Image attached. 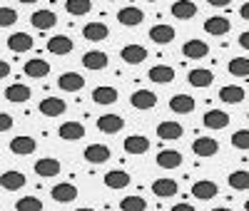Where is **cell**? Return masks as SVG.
<instances>
[{
  "label": "cell",
  "instance_id": "1f68e13d",
  "mask_svg": "<svg viewBox=\"0 0 249 211\" xmlns=\"http://www.w3.org/2000/svg\"><path fill=\"white\" fill-rule=\"evenodd\" d=\"M30 95H33L30 87H28V84H20V82L5 87V99H8V102H15V104H18V102H28Z\"/></svg>",
  "mask_w": 249,
  "mask_h": 211
},
{
  "label": "cell",
  "instance_id": "b9f144b4",
  "mask_svg": "<svg viewBox=\"0 0 249 211\" xmlns=\"http://www.w3.org/2000/svg\"><path fill=\"white\" fill-rule=\"evenodd\" d=\"M232 146H237V149H249V130H237L232 134Z\"/></svg>",
  "mask_w": 249,
  "mask_h": 211
},
{
  "label": "cell",
  "instance_id": "e0dca14e",
  "mask_svg": "<svg viewBox=\"0 0 249 211\" xmlns=\"http://www.w3.org/2000/svg\"><path fill=\"white\" fill-rule=\"evenodd\" d=\"M48 52L50 55H70L72 52V40L68 35H55L48 40Z\"/></svg>",
  "mask_w": 249,
  "mask_h": 211
},
{
  "label": "cell",
  "instance_id": "d6986e66",
  "mask_svg": "<svg viewBox=\"0 0 249 211\" xmlns=\"http://www.w3.org/2000/svg\"><path fill=\"white\" fill-rule=\"evenodd\" d=\"M170 110L177 112V114H190V112H195V97L184 95V92L175 95V97L170 99Z\"/></svg>",
  "mask_w": 249,
  "mask_h": 211
},
{
  "label": "cell",
  "instance_id": "4fadbf2b",
  "mask_svg": "<svg viewBox=\"0 0 249 211\" xmlns=\"http://www.w3.org/2000/svg\"><path fill=\"white\" fill-rule=\"evenodd\" d=\"M65 110H68L65 99H57V97H45L40 102V112L45 117H60V114H65Z\"/></svg>",
  "mask_w": 249,
  "mask_h": 211
},
{
  "label": "cell",
  "instance_id": "83f0119b",
  "mask_svg": "<svg viewBox=\"0 0 249 211\" xmlns=\"http://www.w3.org/2000/svg\"><path fill=\"white\" fill-rule=\"evenodd\" d=\"M82 65H85L88 70H105L107 67V55L105 52H100V50H90L82 55Z\"/></svg>",
  "mask_w": 249,
  "mask_h": 211
},
{
  "label": "cell",
  "instance_id": "484cf974",
  "mask_svg": "<svg viewBox=\"0 0 249 211\" xmlns=\"http://www.w3.org/2000/svg\"><path fill=\"white\" fill-rule=\"evenodd\" d=\"M147 80H152L155 84H170L175 80V70L170 65H155V67H150Z\"/></svg>",
  "mask_w": 249,
  "mask_h": 211
},
{
  "label": "cell",
  "instance_id": "f5cc1de1",
  "mask_svg": "<svg viewBox=\"0 0 249 211\" xmlns=\"http://www.w3.org/2000/svg\"><path fill=\"white\" fill-rule=\"evenodd\" d=\"M244 211H249V199H247V204H244Z\"/></svg>",
  "mask_w": 249,
  "mask_h": 211
},
{
  "label": "cell",
  "instance_id": "f35d334b",
  "mask_svg": "<svg viewBox=\"0 0 249 211\" xmlns=\"http://www.w3.org/2000/svg\"><path fill=\"white\" fill-rule=\"evenodd\" d=\"M65 10H68L70 15H88V13L92 10V3H90V0H68Z\"/></svg>",
  "mask_w": 249,
  "mask_h": 211
},
{
  "label": "cell",
  "instance_id": "816d5d0a",
  "mask_svg": "<svg viewBox=\"0 0 249 211\" xmlns=\"http://www.w3.org/2000/svg\"><path fill=\"white\" fill-rule=\"evenodd\" d=\"M75 211H95V209H75Z\"/></svg>",
  "mask_w": 249,
  "mask_h": 211
},
{
  "label": "cell",
  "instance_id": "30bf717a",
  "mask_svg": "<svg viewBox=\"0 0 249 211\" xmlns=\"http://www.w3.org/2000/svg\"><path fill=\"white\" fill-rule=\"evenodd\" d=\"M30 23H33L35 30H50V28H55L57 17H55L53 10H35V13L30 15Z\"/></svg>",
  "mask_w": 249,
  "mask_h": 211
},
{
  "label": "cell",
  "instance_id": "74e56055",
  "mask_svg": "<svg viewBox=\"0 0 249 211\" xmlns=\"http://www.w3.org/2000/svg\"><path fill=\"white\" fill-rule=\"evenodd\" d=\"M230 186L237 189V192H244V189H249V172H244V169H237V172L230 174Z\"/></svg>",
  "mask_w": 249,
  "mask_h": 211
},
{
  "label": "cell",
  "instance_id": "4316f807",
  "mask_svg": "<svg viewBox=\"0 0 249 211\" xmlns=\"http://www.w3.org/2000/svg\"><path fill=\"white\" fill-rule=\"evenodd\" d=\"M187 82H190L192 87H210V84L214 82V75H212V70L197 67V70H190V75H187Z\"/></svg>",
  "mask_w": 249,
  "mask_h": 211
},
{
  "label": "cell",
  "instance_id": "f1b7e54d",
  "mask_svg": "<svg viewBox=\"0 0 249 211\" xmlns=\"http://www.w3.org/2000/svg\"><path fill=\"white\" fill-rule=\"evenodd\" d=\"M147 149H150V139L142 134H130L124 139V152L127 154H144Z\"/></svg>",
  "mask_w": 249,
  "mask_h": 211
},
{
  "label": "cell",
  "instance_id": "ba28073f",
  "mask_svg": "<svg viewBox=\"0 0 249 211\" xmlns=\"http://www.w3.org/2000/svg\"><path fill=\"white\" fill-rule=\"evenodd\" d=\"M130 104H132L135 110H152L155 104H157V95L150 92V90H137V92H132Z\"/></svg>",
  "mask_w": 249,
  "mask_h": 211
},
{
  "label": "cell",
  "instance_id": "d590c367",
  "mask_svg": "<svg viewBox=\"0 0 249 211\" xmlns=\"http://www.w3.org/2000/svg\"><path fill=\"white\" fill-rule=\"evenodd\" d=\"M127 184H130V174H127V172L112 169V172L105 174V186H107V189H124Z\"/></svg>",
  "mask_w": 249,
  "mask_h": 211
},
{
  "label": "cell",
  "instance_id": "f6af8a7d",
  "mask_svg": "<svg viewBox=\"0 0 249 211\" xmlns=\"http://www.w3.org/2000/svg\"><path fill=\"white\" fill-rule=\"evenodd\" d=\"M170 211H197V209H195L192 204H175Z\"/></svg>",
  "mask_w": 249,
  "mask_h": 211
},
{
  "label": "cell",
  "instance_id": "52a82bcc",
  "mask_svg": "<svg viewBox=\"0 0 249 211\" xmlns=\"http://www.w3.org/2000/svg\"><path fill=\"white\" fill-rule=\"evenodd\" d=\"M110 35L107 25L105 23H97V20H92V23H88L85 28H82V37H85L88 42H102Z\"/></svg>",
  "mask_w": 249,
  "mask_h": 211
},
{
  "label": "cell",
  "instance_id": "e575fe53",
  "mask_svg": "<svg viewBox=\"0 0 249 211\" xmlns=\"http://www.w3.org/2000/svg\"><path fill=\"white\" fill-rule=\"evenodd\" d=\"M92 102H97V104H115L117 102V90L115 87H107V84L95 87L92 90Z\"/></svg>",
  "mask_w": 249,
  "mask_h": 211
},
{
  "label": "cell",
  "instance_id": "ac0fdd59",
  "mask_svg": "<svg viewBox=\"0 0 249 211\" xmlns=\"http://www.w3.org/2000/svg\"><path fill=\"white\" fill-rule=\"evenodd\" d=\"M207 52H210V48H207L204 40H187L182 45V55L190 57V60H202Z\"/></svg>",
  "mask_w": 249,
  "mask_h": 211
},
{
  "label": "cell",
  "instance_id": "5bb4252c",
  "mask_svg": "<svg viewBox=\"0 0 249 211\" xmlns=\"http://www.w3.org/2000/svg\"><path fill=\"white\" fill-rule=\"evenodd\" d=\"M120 57L127 62V65H140V62L147 60V50H144L142 45H124L120 50Z\"/></svg>",
  "mask_w": 249,
  "mask_h": 211
},
{
  "label": "cell",
  "instance_id": "3957f363",
  "mask_svg": "<svg viewBox=\"0 0 249 211\" xmlns=\"http://www.w3.org/2000/svg\"><path fill=\"white\" fill-rule=\"evenodd\" d=\"M192 152H195L197 157L207 159V157H214V154L219 152V144H217V139H212V137H199V139L192 142Z\"/></svg>",
  "mask_w": 249,
  "mask_h": 211
},
{
  "label": "cell",
  "instance_id": "8992f818",
  "mask_svg": "<svg viewBox=\"0 0 249 211\" xmlns=\"http://www.w3.org/2000/svg\"><path fill=\"white\" fill-rule=\"evenodd\" d=\"M142 20H144V13L140 8H135V5H127V8H122L117 13V23L124 25V28H135V25L142 23Z\"/></svg>",
  "mask_w": 249,
  "mask_h": 211
},
{
  "label": "cell",
  "instance_id": "8fae6325",
  "mask_svg": "<svg viewBox=\"0 0 249 211\" xmlns=\"http://www.w3.org/2000/svg\"><path fill=\"white\" fill-rule=\"evenodd\" d=\"M82 157H85V162H90V164H105V162H110V146H105V144H90Z\"/></svg>",
  "mask_w": 249,
  "mask_h": 211
},
{
  "label": "cell",
  "instance_id": "7dc6e473",
  "mask_svg": "<svg viewBox=\"0 0 249 211\" xmlns=\"http://www.w3.org/2000/svg\"><path fill=\"white\" fill-rule=\"evenodd\" d=\"M8 75H10V65H8V62H5V60H3V62H0V77H3V80H5Z\"/></svg>",
  "mask_w": 249,
  "mask_h": 211
},
{
  "label": "cell",
  "instance_id": "6da1fadb",
  "mask_svg": "<svg viewBox=\"0 0 249 211\" xmlns=\"http://www.w3.org/2000/svg\"><path fill=\"white\" fill-rule=\"evenodd\" d=\"M217 194H219V186L214 181H210V179H199V181L192 184V196L199 199V201H210Z\"/></svg>",
  "mask_w": 249,
  "mask_h": 211
},
{
  "label": "cell",
  "instance_id": "ee69618b",
  "mask_svg": "<svg viewBox=\"0 0 249 211\" xmlns=\"http://www.w3.org/2000/svg\"><path fill=\"white\" fill-rule=\"evenodd\" d=\"M10 130H13V117L3 112V114H0V132L5 134V132H10Z\"/></svg>",
  "mask_w": 249,
  "mask_h": 211
},
{
  "label": "cell",
  "instance_id": "681fc988",
  "mask_svg": "<svg viewBox=\"0 0 249 211\" xmlns=\"http://www.w3.org/2000/svg\"><path fill=\"white\" fill-rule=\"evenodd\" d=\"M214 8H222V5H230V0H210Z\"/></svg>",
  "mask_w": 249,
  "mask_h": 211
},
{
  "label": "cell",
  "instance_id": "2e32d148",
  "mask_svg": "<svg viewBox=\"0 0 249 211\" xmlns=\"http://www.w3.org/2000/svg\"><path fill=\"white\" fill-rule=\"evenodd\" d=\"M60 139H65V142H77L85 137V127H82L80 122H65V124H60V130H57Z\"/></svg>",
  "mask_w": 249,
  "mask_h": 211
},
{
  "label": "cell",
  "instance_id": "d4e9b609",
  "mask_svg": "<svg viewBox=\"0 0 249 211\" xmlns=\"http://www.w3.org/2000/svg\"><path fill=\"white\" fill-rule=\"evenodd\" d=\"M150 40L157 42V45H170V42L175 40V28L172 25H155L150 28Z\"/></svg>",
  "mask_w": 249,
  "mask_h": 211
},
{
  "label": "cell",
  "instance_id": "cb8c5ba5",
  "mask_svg": "<svg viewBox=\"0 0 249 211\" xmlns=\"http://www.w3.org/2000/svg\"><path fill=\"white\" fill-rule=\"evenodd\" d=\"M177 192H179V186H177L175 179H157V181L152 184V194L160 196V199H170V196H175Z\"/></svg>",
  "mask_w": 249,
  "mask_h": 211
},
{
  "label": "cell",
  "instance_id": "5b68a950",
  "mask_svg": "<svg viewBox=\"0 0 249 211\" xmlns=\"http://www.w3.org/2000/svg\"><path fill=\"white\" fill-rule=\"evenodd\" d=\"M182 132H184V130H182V124H179V122H172V119H164V122L157 124V137L164 139V142H175V139H179Z\"/></svg>",
  "mask_w": 249,
  "mask_h": 211
},
{
  "label": "cell",
  "instance_id": "7c38bea8",
  "mask_svg": "<svg viewBox=\"0 0 249 211\" xmlns=\"http://www.w3.org/2000/svg\"><path fill=\"white\" fill-rule=\"evenodd\" d=\"M122 127H124V119L120 114H102L97 119V130L105 132V134H117Z\"/></svg>",
  "mask_w": 249,
  "mask_h": 211
},
{
  "label": "cell",
  "instance_id": "c3c4849f",
  "mask_svg": "<svg viewBox=\"0 0 249 211\" xmlns=\"http://www.w3.org/2000/svg\"><path fill=\"white\" fill-rule=\"evenodd\" d=\"M239 15H242V20H249V3H244L239 8Z\"/></svg>",
  "mask_w": 249,
  "mask_h": 211
},
{
  "label": "cell",
  "instance_id": "4dcf8cb0",
  "mask_svg": "<svg viewBox=\"0 0 249 211\" xmlns=\"http://www.w3.org/2000/svg\"><path fill=\"white\" fill-rule=\"evenodd\" d=\"M170 10H172V15H175L177 20H190V17L197 15V5L192 3V0H177Z\"/></svg>",
  "mask_w": 249,
  "mask_h": 211
},
{
  "label": "cell",
  "instance_id": "bcb514c9",
  "mask_svg": "<svg viewBox=\"0 0 249 211\" xmlns=\"http://www.w3.org/2000/svg\"><path fill=\"white\" fill-rule=\"evenodd\" d=\"M239 45H242L244 50H249V30H244V32L239 35Z\"/></svg>",
  "mask_w": 249,
  "mask_h": 211
},
{
  "label": "cell",
  "instance_id": "8d00e7d4",
  "mask_svg": "<svg viewBox=\"0 0 249 211\" xmlns=\"http://www.w3.org/2000/svg\"><path fill=\"white\" fill-rule=\"evenodd\" d=\"M230 75L232 77H249V57H234L230 60Z\"/></svg>",
  "mask_w": 249,
  "mask_h": 211
},
{
  "label": "cell",
  "instance_id": "44dd1931",
  "mask_svg": "<svg viewBox=\"0 0 249 211\" xmlns=\"http://www.w3.org/2000/svg\"><path fill=\"white\" fill-rule=\"evenodd\" d=\"M230 28H232V23L227 17H222V15H214L210 20H204V32L207 35H227Z\"/></svg>",
  "mask_w": 249,
  "mask_h": 211
},
{
  "label": "cell",
  "instance_id": "f546056e",
  "mask_svg": "<svg viewBox=\"0 0 249 211\" xmlns=\"http://www.w3.org/2000/svg\"><path fill=\"white\" fill-rule=\"evenodd\" d=\"M48 72H50V65H48L45 60L35 57V60H28V62H25V75H28V77H33V80L48 77Z\"/></svg>",
  "mask_w": 249,
  "mask_h": 211
},
{
  "label": "cell",
  "instance_id": "7a4b0ae2",
  "mask_svg": "<svg viewBox=\"0 0 249 211\" xmlns=\"http://www.w3.org/2000/svg\"><path fill=\"white\" fill-rule=\"evenodd\" d=\"M50 196H53L57 204H70V201L77 199V186L70 184V181L55 184V186H53V192H50Z\"/></svg>",
  "mask_w": 249,
  "mask_h": 211
},
{
  "label": "cell",
  "instance_id": "7bdbcfd3",
  "mask_svg": "<svg viewBox=\"0 0 249 211\" xmlns=\"http://www.w3.org/2000/svg\"><path fill=\"white\" fill-rule=\"evenodd\" d=\"M15 20H18V13L13 10V8H0V25L3 28H10V25H15Z\"/></svg>",
  "mask_w": 249,
  "mask_h": 211
},
{
  "label": "cell",
  "instance_id": "ffe728a7",
  "mask_svg": "<svg viewBox=\"0 0 249 211\" xmlns=\"http://www.w3.org/2000/svg\"><path fill=\"white\" fill-rule=\"evenodd\" d=\"M0 184H3L5 192H18V189L25 186V174L10 169V172H3V177H0Z\"/></svg>",
  "mask_w": 249,
  "mask_h": 211
},
{
  "label": "cell",
  "instance_id": "ab89813d",
  "mask_svg": "<svg viewBox=\"0 0 249 211\" xmlns=\"http://www.w3.org/2000/svg\"><path fill=\"white\" fill-rule=\"evenodd\" d=\"M15 211H43V201L37 196H23L15 201Z\"/></svg>",
  "mask_w": 249,
  "mask_h": 211
},
{
  "label": "cell",
  "instance_id": "603a6c76",
  "mask_svg": "<svg viewBox=\"0 0 249 211\" xmlns=\"http://www.w3.org/2000/svg\"><path fill=\"white\" fill-rule=\"evenodd\" d=\"M37 149V144L33 137H15L10 139V152L18 154V157H25V154H33Z\"/></svg>",
  "mask_w": 249,
  "mask_h": 211
},
{
  "label": "cell",
  "instance_id": "9a60e30c",
  "mask_svg": "<svg viewBox=\"0 0 249 211\" xmlns=\"http://www.w3.org/2000/svg\"><path fill=\"white\" fill-rule=\"evenodd\" d=\"M202 122H204V127H210V130H224V127L230 124V114L224 110H210V112H204Z\"/></svg>",
  "mask_w": 249,
  "mask_h": 211
},
{
  "label": "cell",
  "instance_id": "db71d44e",
  "mask_svg": "<svg viewBox=\"0 0 249 211\" xmlns=\"http://www.w3.org/2000/svg\"><path fill=\"white\" fill-rule=\"evenodd\" d=\"M247 119H249V112H247Z\"/></svg>",
  "mask_w": 249,
  "mask_h": 211
},
{
  "label": "cell",
  "instance_id": "277c9868",
  "mask_svg": "<svg viewBox=\"0 0 249 211\" xmlns=\"http://www.w3.org/2000/svg\"><path fill=\"white\" fill-rule=\"evenodd\" d=\"M57 87L65 90V92H80L85 87V77L80 72H62L60 80H57Z\"/></svg>",
  "mask_w": 249,
  "mask_h": 211
},
{
  "label": "cell",
  "instance_id": "7402d4cb",
  "mask_svg": "<svg viewBox=\"0 0 249 211\" xmlns=\"http://www.w3.org/2000/svg\"><path fill=\"white\" fill-rule=\"evenodd\" d=\"M33 45H35V40H33L28 32H13V35L8 37V48H10L13 52H25V50H33Z\"/></svg>",
  "mask_w": 249,
  "mask_h": 211
},
{
  "label": "cell",
  "instance_id": "836d02e7",
  "mask_svg": "<svg viewBox=\"0 0 249 211\" xmlns=\"http://www.w3.org/2000/svg\"><path fill=\"white\" fill-rule=\"evenodd\" d=\"M219 99L227 102V104H239L244 99V90L239 87V84H224V87L219 90Z\"/></svg>",
  "mask_w": 249,
  "mask_h": 211
},
{
  "label": "cell",
  "instance_id": "9c48e42d",
  "mask_svg": "<svg viewBox=\"0 0 249 211\" xmlns=\"http://www.w3.org/2000/svg\"><path fill=\"white\" fill-rule=\"evenodd\" d=\"M35 174L43 177V179H50V177H57L60 174V162L53 159V157H43L35 162Z\"/></svg>",
  "mask_w": 249,
  "mask_h": 211
},
{
  "label": "cell",
  "instance_id": "f907efd6",
  "mask_svg": "<svg viewBox=\"0 0 249 211\" xmlns=\"http://www.w3.org/2000/svg\"><path fill=\"white\" fill-rule=\"evenodd\" d=\"M212 211H232V209H224V206H219V209H212Z\"/></svg>",
  "mask_w": 249,
  "mask_h": 211
},
{
  "label": "cell",
  "instance_id": "60d3db41",
  "mask_svg": "<svg viewBox=\"0 0 249 211\" xmlns=\"http://www.w3.org/2000/svg\"><path fill=\"white\" fill-rule=\"evenodd\" d=\"M120 209L122 211H144L147 209V201H144L142 196H124L120 201Z\"/></svg>",
  "mask_w": 249,
  "mask_h": 211
},
{
  "label": "cell",
  "instance_id": "d6a6232c",
  "mask_svg": "<svg viewBox=\"0 0 249 211\" xmlns=\"http://www.w3.org/2000/svg\"><path fill=\"white\" fill-rule=\"evenodd\" d=\"M179 164H182V154L177 149H162L157 154V166L162 169H177Z\"/></svg>",
  "mask_w": 249,
  "mask_h": 211
}]
</instances>
